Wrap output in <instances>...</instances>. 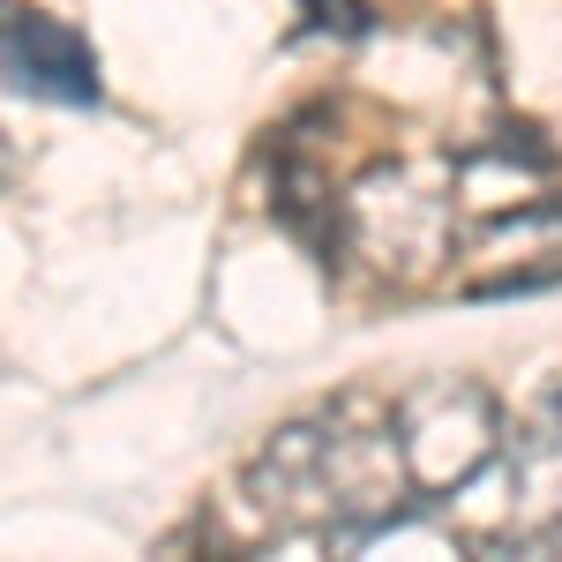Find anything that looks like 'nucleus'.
<instances>
[{
	"instance_id": "1",
	"label": "nucleus",
	"mask_w": 562,
	"mask_h": 562,
	"mask_svg": "<svg viewBox=\"0 0 562 562\" xmlns=\"http://www.w3.org/2000/svg\"><path fill=\"white\" fill-rule=\"evenodd\" d=\"M240 495L270 532L285 540H368L397 525L413 495V465L397 442V397L383 390H338L315 413L262 435V450L240 465Z\"/></svg>"
},
{
	"instance_id": "2",
	"label": "nucleus",
	"mask_w": 562,
	"mask_h": 562,
	"mask_svg": "<svg viewBox=\"0 0 562 562\" xmlns=\"http://www.w3.org/2000/svg\"><path fill=\"white\" fill-rule=\"evenodd\" d=\"M442 525L487 555H532L562 540V375L510 420L495 465L442 503Z\"/></svg>"
},
{
	"instance_id": "3",
	"label": "nucleus",
	"mask_w": 562,
	"mask_h": 562,
	"mask_svg": "<svg viewBox=\"0 0 562 562\" xmlns=\"http://www.w3.org/2000/svg\"><path fill=\"white\" fill-rule=\"evenodd\" d=\"M338 248L390 285H420L458 256V166L450 158H383L346 180Z\"/></svg>"
},
{
	"instance_id": "4",
	"label": "nucleus",
	"mask_w": 562,
	"mask_h": 562,
	"mask_svg": "<svg viewBox=\"0 0 562 562\" xmlns=\"http://www.w3.org/2000/svg\"><path fill=\"white\" fill-rule=\"evenodd\" d=\"M503 435H510V413L480 375H420L397 390V442H405L420 510H442L458 487H473L495 465Z\"/></svg>"
},
{
	"instance_id": "5",
	"label": "nucleus",
	"mask_w": 562,
	"mask_h": 562,
	"mask_svg": "<svg viewBox=\"0 0 562 562\" xmlns=\"http://www.w3.org/2000/svg\"><path fill=\"white\" fill-rule=\"evenodd\" d=\"M0 60H8V83L23 90V98H45V105H98V53H90V38L76 23L31 8V0H8Z\"/></svg>"
},
{
	"instance_id": "6",
	"label": "nucleus",
	"mask_w": 562,
	"mask_h": 562,
	"mask_svg": "<svg viewBox=\"0 0 562 562\" xmlns=\"http://www.w3.org/2000/svg\"><path fill=\"white\" fill-rule=\"evenodd\" d=\"M465 262L450 285L458 293H525L562 278V203H518L510 217H487L465 240Z\"/></svg>"
}]
</instances>
